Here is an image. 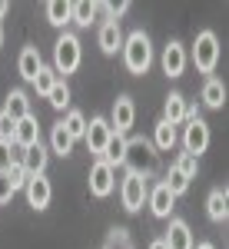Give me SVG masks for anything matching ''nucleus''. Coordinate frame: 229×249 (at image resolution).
<instances>
[{"label":"nucleus","mask_w":229,"mask_h":249,"mask_svg":"<svg viewBox=\"0 0 229 249\" xmlns=\"http://www.w3.org/2000/svg\"><path fill=\"white\" fill-rule=\"evenodd\" d=\"M123 166H130V173L140 176V179H150L153 173H156V166H159V153H156V146H153L150 140H143V136L126 140Z\"/></svg>","instance_id":"f257e3e1"},{"label":"nucleus","mask_w":229,"mask_h":249,"mask_svg":"<svg viewBox=\"0 0 229 249\" xmlns=\"http://www.w3.org/2000/svg\"><path fill=\"white\" fill-rule=\"evenodd\" d=\"M123 63H126V70L130 73H136V77H143L146 70H150V63H153V43L150 37L143 34V30H133L130 37L123 40Z\"/></svg>","instance_id":"f03ea898"},{"label":"nucleus","mask_w":229,"mask_h":249,"mask_svg":"<svg viewBox=\"0 0 229 249\" xmlns=\"http://www.w3.org/2000/svg\"><path fill=\"white\" fill-rule=\"evenodd\" d=\"M193 63H196L199 73H212L216 70V63H219V40H216L212 30L196 34V40H193Z\"/></svg>","instance_id":"7ed1b4c3"},{"label":"nucleus","mask_w":229,"mask_h":249,"mask_svg":"<svg viewBox=\"0 0 229 249\" xmlns=\"http://www.w3.org/2000/svg\"><path fill=\"white\" fill-rule=\"evenodd\" d=\"M80 57H83V50H80V40L73 34H63V37L53 43V70L60 73H73L76 67H80Z\"/></svg>","instance_id":"20e7f679"},{"label":"nucleus","mask_w":229,"mask_h":249,"mask_svg":"<svg viewBox=\"0 0 229 249\" xmlns=\"http://www.w3.org/2000/svg\"><path fill=\"white\" fill-rule=\"evenodd\" d=\"M183 146H186V153L196 156L206 153V146H210V123L203 120V116H196V120H186V130H183Z\"/></svg>","instance_id":"39448f33"},{"label":"nucleus","mask_w":229,"mask_h":249,"mask_svg":"<svg viewBox=\"0 0 229 249\" xmlns=\"http://www.w3.org/2000/svg\"><path fill=\"white\" fill-rule=\"evenodd\" d=\"M116 186V170L110 163H103V160H96L93 166H90V193H93L96 199H106Z\"/></svg>","instance_id":"423d86ee"},{"label":"nucleus","mask_w":229,"mask_h":249,"mask_svg":"<svg viewBox=\"0 0 229 249\" xmlns=\"http://www.w3.org/2000/svg\"><path fill=\"white\" fill-rule=\"evenodd\" d=\"M146 179H140L133 173H126V179H123V186H120V196H123V210L126 213H140V206L146 203Z\"/></svg>","instance_id":"0eeeda50"},{"label":"nucleus","mask_w":229,"mask_h":249,"mask_svg":"<svg viewBox=\"0 0 229 249\" xmlns=\"http://www.w3.org/2000/svg\"><path fill=\"white\" fill-rule=\"evenodd\" d=\"M27 203L34 206V210H47L50 206V199H53V186H50V179L47 176H27Z\"/></svg>","instance_id":"6e6552de"},{"label":"nucleus","mask_w":229,"mask_h":249,"mask_svg":"<svg viewBox=\"0 0 229 249\" xmlns=\"http://www.w3.org/2000/svg\"><path fill=\"white\" fill-rule=\"evenodd\" d=\"M110 133H113L110 120H103V116H93V120L87 123V133H83V140H87V146H90V153L103 156V146H106V140H110Z\"/></svg>","instance_id":"1a4fd4ad"},{"label":"nucleus","mask_w":229,"mask_h":249,"mask_svg":"<svg viewBox=\"0 0 229 249\" xmlns=\"http://www.w3.org/2000/svg\"><path fill=\"white\" fill-rule=\"evenodd\" d=\"M183 70H186V47L179 40H170L163 47V73L166 77H183Z\"/></svg>","instance_id":"9d476101"},{"label":"nucleus","mask_w":229,"mask_h":249,"mask_svg":"<svg viewBox=\"0 0 229 249\" xmlns=\"http://www.w3.org/2000/svg\"><path fill=\"white\" fill-rule=\"evenodd\" d=\"M20 166H23L27 176H43V170H47V146L34 143V146L20 150Z\"/></svg>","instance_id":"9b49d317"},{"label":"nucleus","mask_w":229,"mask_h":249,"mask_svg":"<svg viewBox=\"0 0 229 249\" xmlns=\"http://www.w3.org/2000/svg\"><path fill=\"white\" fill-rule=\"evenodd\" d=\"M136 120V107L130 96H116L113 103V120H110V126H113V133H126L130 126H133Z\"/></svg>","instance_id":"f8f14e48"},{"label":"nucleus","mask_w":229,"mask_h":249,"mask_svg":"<svg viewBox=\"0 0 229 249\" xmlns=\"http://www.w3.org/2000/svg\"><path fill=\"white\" fill-rule=\"evenodd\" d=\"M146 199H150V210H153L156 219H166L173 213V203H176V196L166 190V183H156V186L146 193Z\"/></svg>","instance_id":"ddd939ff"},{"label":"nucleus","mask_w":229,"mask_h":249,"mask_svg":"<svg viewBox=\"0 0 229 249\" xmlns=\"http://www.w3.org/2000/svg\"><path fill=\"white\" fill-rule=\"evenodd\" d=\"M163 246L166 249H193L196 243H193L190 226H186L183 219H170V230H166V236H163Z\"/></svg>","instance_id":"4468645a"},{"label":"nucleus","mask_w":229,"mask_h":249,"mask_svg":"<svg viewBox=\"0 0 229 249\" xmlns=\"http://www.w3.org/2000/svg\"><path fill=\"white\" fill-rule=\"evenodd\" d=\"M34 143H40V123L37 116H23V120H17V130H14V146H20V150H27V146H34Z\"/></svg>","instance_id":"2eb2a0df"},{"label":"nucleus","mask_w":229,"mask_h":249,"mask_svg":"<svg viewBox=\"0 0 229 249\" xmlns=\"http://www.w3.org/2000/svg\"><path fill=\"white\" fill-rule=\"evenodd\" d=\"M17 70L27 83H34V77L43 70V57H40L37 47H23V53H20V60H17Z\"/></svg>","instance_id":"dca6fc26"},{"label":"nucleus","mask_w":229,"mask_h":249,"mask_svg":"<svg viewBox=\"0 0 229 249\" xmlns=\"http://www.w3.org/2000/svg\"><path fill=\"white\" fill-rule=\"evenodd\" d=\"M123 47V34H120V20H106L103 27H100V50L106 53V57H113L116 50Z\"/></svg>","instance_id":"f3484780"},{"label":"nucleus","mask_w":229,"mask_h":249,"mask_svg":"<svg viewBox=\"0 0 229 249\" xmlns=\"http://www.w3.org/2000/svg\"><path fill=\"white\" fill-rule=\"evenodd\" d=\"M123 156H126V136L123 133H110V140H106V146H103V163H110V166H123Z\"/></svg>","instance_id":"a211bd4d"},{"label":"nucleus","mask_w":229,"mask_h":249,"mask_svg":"<svg viewBox=\"0 0 229 249\" xmlns=\"http://www.w3.org/2000/svg\"><path fill=\"white\" fill-rule=\"evenodd\" d=\"M229 193H226V186H216V190L210 193V199H206V213H210V219L212 223H223L229 216Z\"/></svg>","instance_id":"6ab92c4d"},{"label":"nucleus","mask_w":229,"mask_h":249,"mask_svg":"<svg viewBox=\"0 0 229 249\" xmlns=\"http://www.w3.org/2000/svg\"><path fill=\"white\" fill-rule=\"evenodd\" d=\"M3 113L10 116V120H23V116H30V100L23 90H10L7 93V103H3Z\"/></svg>","instance_id":"aec40b11"},{"label":"nucleus","mask_w":229,"mask_h":249,"mask_svg":"<svg viewBox=\"0 0 229 249\" xmlns=\"http://www.w3.org/2000/svg\"><path fill=\"white\" fill-rule=\"evenodd\" d=\"M96 14H100V3H93V0H76V3H70V20L80 23V27H90L96 20Z\"/></svg>","instance_id":"412c9836"},{"label":"nucleus","mask_w":229,"mask_h":249,"mask_svg":"<svg viewBox=\"0 0 229 249\" xmlns=\"http://www.w3.org/2000/svg\"><path fill=\"white\" fill-rule=\"evenodd\" d=\"M203 103H206L210 110H223V103H226V87H223V80H216V77L206 80V87H203Z\"/></svg>","instance_id":"4be33fe9"},{"label":"nucleus","mask_w":229,"mask_h":249,"mask_svg":"<svg viewBox=\"0 0 229 249\" xmlns=\"http://www.w3.org/2000/svg\"><path fill=\"white\" fill-rule=\"evenodd\" d=\"M163 120L166 123H183L186 120V100H183V93H170L166 96V107H163Z\"/></svg>","instance_id":"5701e85b"},{"label":"nucleus","mask_w":229,"mask_h":249,"mask_svg":"<svg viewBox=\"0 0 229 249\" xmlns=\"http://www.w3.org/2000/svg\"><path fill=\"white\" fill-rule=\"evenodd\" d=\"M60 123H63V130H67V133H70V140H83V133H87V116L80 113V110H70V113L63 116V120H60Z\"/></svg>","instance_id":"b1692460"},{"label":"nucleus","mask_w":229,"mask_h":249,"mask_svg":"<svg viewBox=\"0 0 229 249\" xmlns=\"http://www.w3.org/2000/svg\"><path fill=\"white\" fill-rule=\"evenodd\" d=\"M153 146L156 150H173L176 146V126L166 123V120H159L156 123V136H153Z\"/></svg>","instance_id":"393cba45"},{"label":"nucleus","mask_w":229,"mask_h":249,"mask_svg":"<svg viewBox=\"0 0 229 249\" xmlns=\"http://www.w3.org/2000/svg\"><path fill=\"white\" fill-rule=\"evenodd\" d=\"M50 146H53V153L70 156V150H73V140H70V133L63 130V123H57V126L50 130Z\"/></svg>","instance_id":"a878e982"},{"label":"nucleus","mask_w":229,"mask_h":249,"mask_svg":"<svg viewBox=\"0 0 229 249\" xmlns=\"http://www.w3.org/2000/svg\"><path fill=\"white\" fill-rule=\"evenodd\" d=\"M47 20H50L53 27L70 23V3H67V0H50V3H47Z\"/></svg>","instance_id":"bb28decb"},{"label":"nucleus","mask_w":229,"mask_h":249,"mask_svg":"<svg viewBox=\"0 0 229 249\" xmlns=\"http://www.w3.org/2000/svg\"><path fill=\"white\" fill-rule=\"evenodd\" d=\"M47 100H50V107H53V110H67V107H70V87H67L63 80H57V83H53V90L47 93Z\"/></svg>","instance_id":"cd10ccee"},{"label":"nucleus","mask_w":229,"mask_h":249,"mask_svg":"<svg viewBox=\"0 0 229 249\" xmlns=\"http://www.w3.org/2000/svg\"><path fill=\"white\" fill-rule=\"evenodd\" d=\"M163 183H166V190H170L173 196H183V193L190 190V179L176 170V166H170V173H166V179H163Z\"/></svg>","instance_id":"c85d7f7f"},{"label":"nucleus","mask_w":229,"mask_h":249,"mask_svg":"<svg viewBox=\"0 0 229 249\" xmlns=\"http://www.w3.org/2000/svg\"><path fill=\"white\" fill-rule=\"evenodd\" d=\"M57 80H60V77H57V70H53V67H43L37 77H34V87H37L40 96H47L50 90H53V83H57Z\"/></svg>","instance_id":"c756f323"},{"label":"nucleus","mask_w":229,"mask_h":249,"mask_svg":"<svg viewBox=\"0 0 229 249\" xmlns=\"http://www.w3.org/2000/svg\"><path fill=\"white\" fill-rule=\"evenodd\" d=\"M103 249H133V239H130V232L123 230V226H116V230L106 236Z\"/></svg>","instance_id":"7c9ffc66"},{"label":"nucleus","mask_w":229,"mask_h":249,"mask_svg":"<svg viewBox=\"0 0 229 249\" xmlns=\"http://www.w3.org/2000/svg\"><path fill=\"white\" fill-rule=\"evenodd\" d=\"M17 160H20V146L7 143V140H0V173H7Z\"/></svg>","instance_id":"2f4dec72"},{"label":"nucleus","mask_w":229,"mask_h":249,"mask_svg":"<svg viewBox=\"0 0 229 249\" xmlns=\"http://www.w3.org/2000/svg\"><path fill=\"white\" fill-rule=\"evenodd\" d=\"M173 166H176V170H179L193 183V179H196V173H199V160H196V156H190V153H183L176 163H173Z\"/></svg>","instance_id":"473e14b6"},{"label":"nucleus","mask_w":229,"mask_h":249,"mask_svg":"<svg viewBox=\"0 0 229 249\" xmlns=\"http://www.w3.org/2000/svg\"><path fill=\"white\" fill-rule=\"evenodd\" d=\"M14 130H17V120H10V116L0 110V140L14 143Z\"/></svg>","instance_id":"72a5a7b5"},{"label":"nucleus","mask_w":229,"mask_h":249,"mask_svg":"<svg viewBox=\"0 0 229 249\" xmlns=\"http://www.w3.org/2000/svg\"><path fill=\"white\" fill-rule=\"evenodd\" d=\"M7 176H10V186H14V190H23V186H27V173H23V166H20V160L7 170Z\"/></svg>","instance_id":"f704fd0d"},{"label":"nucleus","mask_w":229,"mask_h":249,"mask_svg":"<svg viewBox=\"0 0 229 249\" xmlns=\"http://www.w3.org/2000/svg\"><path fill=\"white\" fill-rule=\"evenodd\" d=\"M14 186H10V176H7V173H0V203H10V199H14Z\"/></svg>","instance_id":"c9c22d12"},{"label":"nucleus","mask_w":229,"mask_h":249,"mask_svg":"<svg viewBox=\"0 0 229 249\" xmlns=\"http://www.w3.org/2000/svg\"><path fill=\"white\" fill-rule=\"evenodd\" d=\"M100 10H106V14L116 20V17H123V14L130 10V3H126V0H120V3H100Z\"/></svg>","instance_id":"e433bc0d"},{"label":"nucleus","mask_w":229,"mask_h":249,"mask_svg":"<svg viewBox=\"0 0 229 249\" xmlns=\"http://www.w3.org/2000/svg\"><path fill=\"white\" fill-rule=\"evenodd\" d=\"M150 249H166V246H163V239H153V243H150Z\"/></svg>","instance_id":"4c0bfd02"},{"label":"nucleus","mask_w":229,"mask_h":249,"mask_svg":"<svg viewBox=\"0 0 229 249\" xmlns=\"http://www.w3.org/2000/svg\"><path fill=\"white\" fill-rule=\"evenodd\" d=\"M193 249H216L212 243H199V246H193Z\"/></svg>","instance_id":"58836bf2"},{"label":"nucleus","mask_w":229,"mask_h":249,"mask_svg":"<svg viewBox=\"0 0 229 249\" xmlns=\"http://www.w3.org/2000/svg\"><path fill=\"white\" fill-rule=\"evenodd\" d=\"M7 10H10V7H7V3H3V0H0V17H3V14H7Z\"/></svg>","instance_id":"ea45409f"},{"label":"nucleus","mask_w":229,"mask_h":249,"mask_svg":"<svg viewBox=\"0 0 229 249\" xmlns=\"http://www.w3.org/2000/svg\"><path fill=\"white\" fill-rule=\"evenodd\" d=\"M0 43H3V27H0Z\"/></svg>","instance_id":"a19ab883"}]
</instances>
